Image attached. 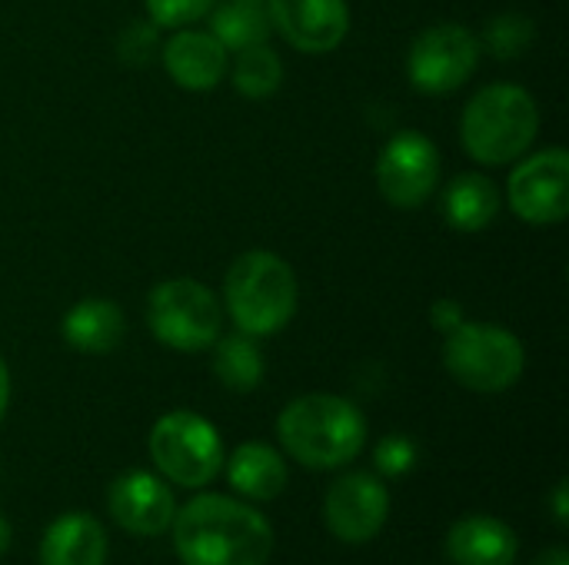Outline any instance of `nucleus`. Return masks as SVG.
Wrapping results in <instances>:
<instances>
[{
    "instance_id": "nucleus-14",
    "label": "nucleus",
    "mask_w": 569,
    "mask_h": 565,
    "mask_svg": "<svg viewBox=\"0 0 569 565\" xmlns=\"http://www.w3.org/2000/svg\"><path fill=\"white\" fill-rule=\"evenodd\" d=\"M160 63L180 90L210 93L220 87L230 67V50L210 30L180 27L160 43Z\"/></svg>"
},
{
    "instance_id": "nucleus-31",
    "label": "nucleus",
    "mask_w": 569,
    "mask_h": 565,
    "mask_svg": "<svg viewBox=\"0 0 569 565\" xmlns=\"http://www.w3.org/2000/svg\"><path fill=\"white\" fill-rule=\"evenodd\" d=\"M7 549H10V523L0 516V556H3Z\"/></svg>"
},
{
    "instance_id": "nucleus-22",
    "label": "nucleus",
    "mask_w": 569,
    "mask_h": 565,
    "mask_svg": "<svg viewBox=\"0 0 569 565\" xmlns=\"http://www.w3.org/2000/svg\"><path fill=\"white\" fill-rule=\"evenodd\" d=\"M233 90L247 100H267L283 83V60L270 43H253L233 53V63L227 67Z\"/></svg>"
},
{
    "instance_id": "nucleus-16",
    "label": "nucleus",
    "mask_w": 569,
    "mask_h": 565,
    "mask_svg": "<svg viewBox=\"0 0 569 565\" xmlns=\"http://www.w3.org/2000/svg\"><path fill=\"white\" fill-rule=\"evenodd\" d=\"M60 336H63V343L70 350H77L83 356H107L123 343L127 320H123V310L113 300L87 296V300L73 303L63 313Z\"/></svg>"
},
{
    "instance_id": "nucleus-21",
    "label": "nucleus",
    "mask_w": 569,
    "mask_h": 565,
    "mask_svg": "<svg viewBox=\"0 0 569 565\" xmlns=\"http://www.w3.org/2000/svg\"><path fill=\"white\" fill-rule=\"evenodd\" d=\"M213 350V376L233 390V393H253L260 383H263V373H267V360L257 346V336H247V333H230L210 346Z\"/></svg>"
},
{
    "instance_id": "nucleus-12",
    "label": "nucleus",
    "mask_w": 569,
    "mask_h": 565,
    "mask_svg": "<svg viewBox=\"0 0 569 565\" xmlns=\"http://www.w3.org/2000/svg\"><path fill=\"white\" fill-rule=\"evenodd\" d=\"M273 33L300 53H330L350 33L347 0H267Z\"/></svg>"
},
{
    "instance_id": "nucleus-11",
    "label": "nucleus",
    "mask_w": 569,
    "mask_h": 565,
    "mask_svg": "<svg viewBox=\"0 0 569 565\" xmlns=\"http://www.w3.org/2000/svg\"><path fill=\"white\" fill-rule=\"evenodd\" d=\"M390 516V493L373 473H343L323 496V523L340 543H370Z\"/></svg>"
},
{
    "instance_id": "nucleus-20",
    "label": "nucleus",
    "mask_w": 569,
    "mask_h": 565,
    "mask_svg": "<svg viewBox=\"0 0 569 565\" xmlns=\"http://www.w3.org/2000/svg\"><path fill=\"white\" fill-rule=\"evenodd\" d=\"M207 17H210V33L230 53L253 43H267L273 37L267 0H217Z\"/></svg>"
},
{
    "instance_id": "nucleus-29",
    "label": "nucleus",
    "mask_w": 569,
    "mask_h": 565,
    "mask_svg": "<svg viewBox=\"0 0 569 565\" xmlns=\"http://www.w3.org/2000/svg\"><path fill=\"white\" fill-rule=\"evenodd\" d=\"M533 565H569V556L563 546H550V549H543L537 559H533Z\"/></svg>"
},
{
    "instance_id": "nucleus-18",
    "label": "nucleus",
    "mask_w": 569,
    "mask_h": 565,
    "mask_svg": "<svg viewBox=\"0 0 569 565\" xmlns=\"http://www.w3.org/2000/svg\"><path fill=\"white\" fill-rule=\"evenodd\" d=\"M227 480L250 503H270L287 490V463L267 443H240L227 460Z\"/></svg>"
},
{
    "instance_id": "nucleus-8",
    "label": "nucleus",
    "mask_w": 569,
    "mask_h": 565,
    "mask_svg": "<svg viewBox=\"0 0 569 565\" xmlns=\"http://www.w3.org/2000/svg\"><path fill=\"white\" fill-rule=\"evenodd\" d=\"M480 37L463 23H437L417 33L407 53V77L427 97L460 90L480 67Z\"/></svg>"
},
{
    "instance_id": "nucleus-5",
    "label": "nucleus",
    "mask_w": 569,
    "mask_h": 565,
    "mask_svg": "<svg viewBox=\"0 0 569 565\" xmlns=\"http://www.w3.org/2000/svg\"><path fill=\"white\" fill-rule=\"evenodd\" d=\"M447 373L473 393L510 390L527 366V350L517 333L493 323H460L443 343Z\"/></svg>"
},
{
    "instance_id": "nucleus-6",
    "label": "nucleus",
    "mask_w": 569,
    "mask_h": 565,
    "mask_svg": "<svg viewBox=\"0 0 569 565\" xmlns=\"http://www.w3.org/2000/svg\"><path fill=\"white\" fill-rule=\"evenodd\" d=\"M147 323L160 346L200 353L210 350L223 333V303L210 286L190 276L163 280L150 290Z\"/></svg>"
},
{
    "instance_id": "nucleus-9",
    "label": "nucleus",
    "mask_w": 569,
    "mask_h": 565,
    "mask_svg": "<svg viewBox=\"0 0 569 565\" xmlns=\"http://www.w3.org/2000/svg\"><path fill=\"white\" fill-rule=\"evenodd\" d=\"M380 196L397 210H420L440 183V150L420 130L390 137L373 167Z\"/></svg>"
},
{
    "instance_id": "nucleus-3",
    "label": "nucleus",
    "mask_w": 569,
    "mask_h": 565,
    "mask_svg": "<svg viewBox=\"0 0 569 565\" xmlns=\"http://www.w3.org/2000/svg\"><path fill=\"white\" fill-rule=\"evenodd\" d=\"M300 306V283L293 266L270 253H240L223 276V310L247 336H273L287 330Z\"/></svg>"
},
{
    "instance_id": "nucleus-26",
    "label": "nucleus",
    "mask_w": 569,
    "mask_h": 565,
    "mask_svg": "<svg viewBox=\"0 0 569 565\" xmlns=\"http://www.w3.org/2000/svg\"><path fill=\"white\" fill-rule=\"evenodd\" d=\"M150 20L160 30H180V27H193L200 17L210 13V7L217 0H143Z\"/></svg>"
},
{
    "instance_id": "nucleus-19",
    "label": "nucleus",
    "mask_w": 569,
    "mask_h": 565,
    "mask_svg": "<svg viewBox=\"0 0 569 565\" xmlns=\"http://www.w3.org/2000/svg\"><path fill=\"white\" fill-rule=\"evenodd\" d=\"M500 190L483 173H460L443 190V216L457 233H480L500 216Z\"/></svg>"
},
{
    "instance_id": "nucleus-15",
    "label": "nucleus",
    "mask_w": 569,
    "mask_h": 565,
    "mask_svg": "<svg viewBox=\"0 0 569 565\" xmlns=\"http://www.w3.org/2000/svg\"><path fill=\"white\" fill-rule=\"evenodd\" d=\"M517 553V533L497 516H463L447 533V556L453 565H513Z\"/></svg>"
},
{
    "instance_id": "nucleus-13",
    "label": "nucleus",
    "mask_w": 569,
    "mask_h": 565,
    "mask_svg": "<svg viewBox=\"0 0 569 565\" xmlns=\"http://www.w3.org/2000/svg\"><path fill=\"white\" fill-rule=\"evenodd\" d=\"M107 509L120 529H127L133 536H160L170 529L177 503H173L170 486L160 476L133 470L110 483Z\"/></svg>"
},
{
    "instance_id": "nucleus-27",
    "label": "nucleus",
    "mask_w": 569,
    "mask_h": 565,
    "mask_svg": "<svg viewBox=\"0 0 569 565\" xmlns=\"http://www.w3.org/2000/svg\"><path fill=\"white\" fill-rule=\"evenodd\" d=\"M430 320H433V330H440V333L447 336L450 330H457V326L467 320V313H463V306H460L457 300L443 296V300H437V303H433Z\"/></svg>"
},
{
    "instance_id": "nucleus-25",
    "label": "nucleus",
    "mask_w": 569,
    "mask_h": 565,
    "mask_svg": "<svg viewBox=\"0 0 569 565\" xmlns=\"http://www.w3.org/2000/svg\"><path fill=\"white\" fill-rule=\"evenodd\" d=\"M417 460H420V450H417V443H413L410 436H403V433L383 436V440L377 443V450H373V466H377V473L387 476V480H400V476L413 473Z\"/></svg>"
},
{
    "instance_id": "nucleus-28",
    "label": "nucleus",
    "mask_w": 569,
    "mask_h": 565,
    "mask_svg": "<svg viewBox=\"0 0 569 565\" xmlns=\"http://www.w3.org/2000/svg\"><path fill=\"white\" fill-rule=\"evenodd\" d=\"M567 480H560L557 483V490H553V519H557V526H567L569 513H567Z\"/></svg>"
},
{
    "instance_id": "nucleus-17",
    "label": "nucleus",
    "mask_w": 569,
    "mask_h": 565,
    "mask_svg": "<svg viewBox=\"0 0 569 565\" xmlns=\"http://www.w3.org/2000/svg\"><path fill=\"white\" fill-rule=\"evenodd\" d=\"M107 533L87 513L57 516L40 539V565H103Z\"/></svg>"
},
{
    "instance_id": "nucleus-2",
    "label": "nucleus",
    "mask_w": 569,
    "mask_h": 565,
    "mask_svg": "<svg viewBox=\"0 0 569 565\" xmlns=\"http://www.w3.org/2000/svg\"><path fill=\"white\" fill-rule=\"evenodd\" d=\"M280 446L307 470L350 466L367 443L363 413L333 393H307L283 406L277 420Z\"/></svg>"
},
{
    "instance_id": "nucleus-1",
    "label": "nucleus",
    "mask_w": 569,
    "mask_h": 565,
    "mask_svg": "<svg viewBox=\"0 0 569 565\" xmlns=\"http://www.w3.org/2000/svg\"><path fill=\"white\" fill-rule=\"evenodd\" d=\"M170 533L183 565H267L273 553L270 523L250 503L217 493L177 509Z\"/></svg>"
},
{
    "instance_id": "nucleus-10",
    "label": "nucleus",
    "mask_w": 569,
    "mask_h": 565,
    "mask_svg": "<svg viewBox=\"0 0 569 565\" xmlns=\"http://www.w3.org/2000/svg\"><path fill=\"white\" fill-rule=\"evenodd\" d=\"M510 210L530 226H557L569 216V153L563 147L520 157L507 180Z\"/></svg>"
},
{
    "instance_id": "nucleus-23",
    "label": "nucleus",
    "mask_w": 569,
    "mask_h": 565,
    "mask_svg": "<svg viewBox=\"0 0 569 565\" xmlns=\"http://www.w3.org/2000/svg\"><path fill=\"white\" fill-rule=\"evenodd\" d=\"M533 37H537V23L527 13L507 10V13H497L493 20H487L480 47L490 50L497 60H520L533 47Z\"/></svg>"
},
{
    "instance_id": "nucleus-7",
    "label": "nucleus",
    "mask_w": 569,
    "mask_h": 565,
    "mask_svg": "<svg viewBox=\"0 0 569 565\" xmlns=\"http://www.w3.org/2000/svg\"><path fill=\"white\" fill-rule=\"evenodd\" d=\"M150 460L170 483L200 490L223 470V440L200 413L173 410L150 430Z\"/></svg>"
},
{
    "instance_id": "nucleus-4",
    "label": "nucleus",
    "mask_w": 569,
    "mask_h": 565,
    "mask_svg": "<svg viewBox=\"0 0 569 565\" xmlns=\"http://www.w3.org/2000/svg\"><path fill=\"white\" fill-rule=\"evenodd\" d=\"M540 133V107L517 83H490L477 90L460 117V143L483 167L517 163Z\"/></svg>"
},
{
    "instance_id": "nucleus-24",
    "label": "nucleus",
    "mask_w": 569,
    "mask_h": 565,
    "mask_svg": "<svg viewBox=\"0 0 569 565\" xmlns=\"http://www.w3.org/2000/svg\"><path fill=\"white\" fill-rule=\"evenodd\" d=\"M117 53L130 67H143L153 57H160V27L153 20H133L117 37Z\"/></svg>"
},
{
    "instance_id": "nucleus-30",
    "label": "nucleus",
    "mask_w": 569,
    "mask_h": 565,
    "mask_svg": "<svg viewBox=\"0 0 569 565\" xmlns=\"http://www.w3.org/2000/svg\"><path fill=\"white\" fill-rule=\"evenodd\" d=\"M7 406H10V370H7V363L0 356V420L7 413Z\"/></svg>"
}]
</instances>
